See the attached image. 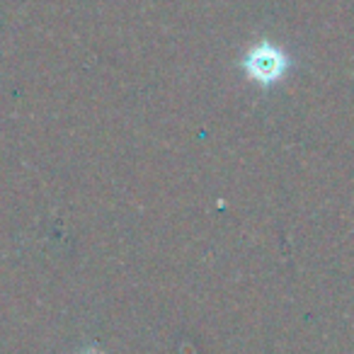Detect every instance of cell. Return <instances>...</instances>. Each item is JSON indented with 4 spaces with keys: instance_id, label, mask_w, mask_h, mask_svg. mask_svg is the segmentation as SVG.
Returning <instances> with one entry per match:
<instances>
[{
    "instance_id": "obj_1",
    "label": "cell",
    "mask_w": 354,
    "mask_h": 354,
    "mask_svg": "<svg viewBox=\"0 0 354 354\" xmlns=\"http://www.w3.org/2000/svg\"><path fill=\"white\" fill-rule=\"evenodd\" d=\"M243 66H245L248 75L252 80H257V83H272V80L281 78V73H284L286 56L279 49H274V46L260 44L245 56Z\"/></svg>"
}]
</instances>
